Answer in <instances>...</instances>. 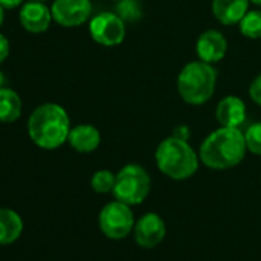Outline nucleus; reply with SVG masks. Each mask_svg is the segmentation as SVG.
Returning a JSON list of instances; mask_svg holds the SVG:
<instances>
[{
    "label": "nucleus",
    "mask_w": 261,
    "mask_h": 261,
    "mask_svg": "<svg viewBox=\"0 0 261 261\" xmlns=\"http://www.w3.org/2000/svg\"><path fill=\"white\" fill-rule=\"evenodd\" d=\"M100 142H101L100 130L95 126L86 124V123L71 127L69 136H68L69 146L80 154L94 152L100 146Z\"/></svg>",
    "instance_id": "13"
},
{
    "label": "nucleus",
    "mask_w": 261,
    "mask_h": 261,
    "mask_svg": "<svg viewBox=\"0 0 261 261\" xmlns=\"http://www.w3.org/2000/svg\"><path fill=\"white\" fill-rule=\"evenodd\" d=\"M250 4H253V5H256V7H259L261 8V0H249Z\"/></svg>",
    "instance_id": "27"
},
{
    "label": "nucleus",
    "mask_w": 261,
    "mask_h": 261,
    "mask_svg": "<svg viewBox=\"0 0 261 261\" xmlns=\"http://www.w3.org/2000/svg\"><path fill=\"white\" fill-rule=\"evenodd\" d=\"M8 56H10V40L4 34H0V63H4Z\"/></svg>",
    "instance_id": "22"
},
{
    "label": "nucleus",
    "mask_w": 261,
    "mask_h": 261,
    "mask_svg": "<svg viewBox=\"0 0 261 261\" xmlns=\"http://www.w3.org/2000/svg\"><path fill=\"white\" fill-rule=\"evenodd\" d=\"M22 98L11 88L0 89V121L14 123L22 115Z\"/></svg>",
    "instance_id": "16"
},
{
    "label": "nucleus",
    "mask_w": 261,
    "mask_h": 261,
    "mask_svg": "<svg viewBox=\"0 0 261 261\" xmlns=\"http://www.w3.org/2000/svg\"><path fill=\"white\" fill-rule=\"evenodd\" d=\"M217 69L212 63L195 60L188 63L178 74L177 89L185 103L192 106L204 105L215 92Z\"/></svg>",
    "instance_id": "4"
},
{
    "label": "nucleus",
    "mask_w": 261,
    "mask_h": 261,
    "mask_svg": "<svg viewBox=\"0 0 261 261\" xmlns=\"http://www.w3.org/2000/svg\"><path fill=\"white\" fill-rule=\"evenodd\" d=\"M114 185H115V174H112L108 169L97 171L91 178V188L97 194H109V192H112Z\"/></svg>",
    "instance_id": "18"
},
{
    "label": "nucleus",
    "mask_w": 261,
    "mask_h": 261,
    "mask_svg": "<svg viewBox=\"0 0 261 261\" xmlns=\"http://www.w3.org/2000/svg\"><path fill=\"white\" fill-rule=\"evenodd\" d=\"M195 51L198 60H203L206 63H217L226 56L227 40L220 31L207 30L197 39Z\"/></svg>",
    "instance_id": "11"
},
{
    "label": "nucleus",
    "mask_w": 261,
    "mask_h": 261,
    "mask_svg": "<svg viewBox=\"0 0 261 261\" xmlns=\"http://www.w3.org/2000/svg\"><path fill=\"white\" fill-rule=\"evenodd\" d=\"M151 192V177L140 165H126L115 174L114 197L115 200L136 206L143 203Z\"/></svg>",
    "instance_id": "5"
},
{
    "label": "nucleus",
    "mask_w": 261,
    "mask_h": 261,
    "mask_svg": "<svg viewBox=\"0 0 261 261\" xmlns=\"http://www.w3.org/2000/svg\"><path fill=\"white\" fill-rule=\"evenodd\" d=\"M89 34L101 46H117L124 40L126 23L117 13H100L89 20Z\"/></svg>",
    "instance_id": "7"
},
{
    "label": "nucleus",
    "mask_w": 261,
    "mask_h": 261,
    "mask_svg": "<svg viewBox=\"0 0 261 261\" xmlns=\"http://www.w3.org/2000/svg\"><path fill=\"white\" fill-rule=\"evenodd\" d=\"M100 230L111 240H121L134 230L136 218L129 204L114 200L105 204L98 214Z\"/></svg>",
    "instance_id": "6"
},
{
    "label": "nucleus",
    "mask_w": 261,
    "mask_h": 261,
    "mask_svg": "<svg viewBox=\"0 0 261 261\" xmlns=\"http://www.w3.org/2000/svg\"><path fill=\"white\" fill-rule=\"evenodd\" d=\"M71 121L66 109L57 103L37 106L28 118V136L42 149H57L68 142Z\"/></svg>",
    "instance_id": "2"
},
{
    "label": "nucleus",
    "mask_w": 261,
    "mask_h": 261,
    "mask_svg": "<svg viewBox=\"0 0 261 261\" xmlns=\"http://www.w3.org/2000/svg\"><path fill=\"white\" fill-rule=\"evenodd\" d=\"M155 163L162 174L181 181L191 178L198 171L200 157L188 140L171 136L157 146Z\"/></svg>",
    "instance_id": "3"
},
{
    "label": "nucleus",
    "mask_w": 261,
    "mask_h": 261,
    "mask_svg": "<svg viewBox=\"0 0 261 261\" xmlns=\"http://www.w3.org/2000/svg\"><path fill=\"white\" fill-rule=\"evenodd\" d=\"M174 136H175V137H180V139L188 140V139H189V129H188L186 126H178V127L174 130Z\"/></svg>",
    "instance_id": "24"
},
{
    "label": "nucleus",
    "mask_w": 261,
    "mask_h": 261,
    "mask_svg": "<svg viewBox=\"0 0 261 261\" xmlns=\"http://www.w3.org/2000/svg\"><path fill=\"white\" fill-rule=\"evenodd\" d=\"M4 20H5V8L0 5V27H2Z\"/></svg>",
    "instance_id": "25"
},
{
    "label": "nucleus",
    "mask_w": 261,
    "mask_h": 261,
    "mask_svg": "<svg viewBox=\"0 0 261 261\" xmlns=\"http://www.w3.org/2000/svg\"><path fill=\"white\" fill-rule=\"evenodd\" d=\"M23 232L22 217L8 207H0V246L16 243Z\"/></svg>",
    "instance_id": "15"
},
{
    "label": "nucleus",
    "mask_w": 261,
    "mask_h": 261,
    "mask_svg": "<svg viewBox=\"0 0 261 261\" xmlns=\"http://www.w3.org/2000/svg\"><path fill=\"white\" fill-rule=\"evenodd\" d=\"M117 14L126 22V20H137L142 17V5L139 0H120L117 5Z\"/></svg>",
    "instance_id": "19"
},
{
    "label": "nucleus",
    "mask_w": 261,
    "mask_h": 261,
    "mask_svg": "<svg viewBox=\"0 0 261 261\" xmlns=\"http://www.w3.org/2000/svg\"><path fill=\"white\" fill-rule=\"evenodd\" d=\"M23 4H25L23 0H0V5H2L5 10H14V8L22 7Z\"/></svg>",
    "instance_id": "23"
},
{
    "label": "nucleus",
    "mask_w": 261,
    "mask_h": 261,
    "mask_svg": "<svg viewBox=\"0 0 261 261\" xmlns=\"http://www.w3.org/2000/svg\"><path fill=\"white\" fill-rule=\"evenodd\" d=\"M5 82H7V79H5V74L0 71V89L2 88H5Z\"/></svg>",
    "instance_id": "26"
},
{
    "label": "nucleus",
    "mask_w": 261,
    "mask_h": 261,
    "mask_svg": "<svg viewBox=\"0 0 261 261\" xmlns=\"http://www.w3.org/2000/svg\"><path fill=\"white\" fill-rule=\"evenodd\" d=\"M244 139L247 151L255 155H261V121H256L247 127L244 133Z\"/></svg>",
    "instance_id": "20"
},
{
    "label": "nucleus",
    "mask_w": 261,
    "mask_h": 261,
    "mask_svg": "<svg viewBox=\"0 0 261 261\" xmlns=\"http://www.w3.org/2000/svg\"><path fill=\"white\" fill-rule=\"evenodd\" d=\"M53 19L63 28H75L86 23L92 14L91 0H54Z\"/></svg>",
    "instance_id": "8"
},
{
    "label": "nucleus",
    "mask_w": 261,
    "mask_h": 261,
    "mask_svg": "<svg viewBox=\"0 0 261 261\" xmlns=\"http://www.w3.org/2000/svg\"><path fill=\"white\" fill-rule=\"evenodd\" d=\"M249 95H250V98H252V101L255 105L261 106V74H258L252 80V83L249 86Z\"/></svg>",
    "instance_id": "21"
},
{
    "label": "nucleus",
    "mask_w": 261,
    "mask_h": 261,
    "mask_svg": "<svg viewBox=\"0 0 261 261\" xmlns=\"http://www.w3.org/2000/svg\"><path fill=\"white\" fill-rule=\"evenodd\" d=\"M37 2H46V0H37Z\"/></svg>",
    "instance_id": "28"
},
{
    "label": "nucleus",
    "mask_w": 261,
    "mask_h": 261,
    "mask_svg": "<svg viewBox=\"0 0 261 261\" xmlns=\"http://www.w3.org/2000/svg\"><path fill=\"white\" fill-rule=\"evenodd\" d=\"M136 243L145 249L157 247L166 237V224L163 218L155 212H148L142 215L134 226Z\"/></svg>",
    "instance_id": "9"
},
{
    "label": "nucleus",
    "mask_w": 261,
    "mask_h": 261,
    "mask_svg": "<svg viewBox=\"0 0 261 261\" xmlns=\"http://www.w3.org/2000/svg\"><path fill=\"white\" fill-rule=\"evenodd\" d=\"M249 0H212L214 17L226 27L240 23L249 11Z\"/></svg>",
    "instance_id": "14"
},
{
    "label": "nucleus",
    "mask_w": 261,
    "mask_h": 261,
    "mask_svg": "<svg viewBox=\"0 0 261 261\" xmlns=\"http://www.w3.org/2000/svg\"><path fill=\"white\" fill-rule=\"evenodd\" d=\"M247 152L244 133L240 127L220 126L200 146V162L211 169L223 171L240 165Z\"/></svg>",
    "instance_id": "1"
},
{
    "label": "nucleus",
    "mask_w": 261,
    "mask_h": 261,
    "mask_svg": "<svg viewBox=\"0 0 261 261\" xmlns=\"http://www.w3.org/2000/svg\"><path fill=\"white\" fill-rule=\"evenodd\" d=\"M215 117L220 126L240 127L246 121V105L240 97L227 95L218 101Z\"/></svg>",
    "instance_id": "12"
},
{
    "label": "nucleus",
    "mask_w": 261,
    "mask_h": 261,
    "mask_svg": "<svg viewBox=\"0 0 261 261\" xmlns=\"http://www.w3.org/2000/svg\"><path fill=\"white\" fill-rule=\"evenodd\" d=\"M19 20L22 27L33 34H42L48 31L53 19L51 8L45 5V2H37V0H30L20 7Z\"/></svg>",
    "instance_id": "10"
},
{
    "label": "nucleus",
    "mask_w": 261,
    "mask_h": 261,
    "mask_svg": "<svg viewBox=\"0 0 261 261\" xmlns=\"http://www.w3.org/2000/svg\"><path fill=\"white\" fill-rule=\"evenodd\" d=\"M240 33L252 40L261 39V11H247L240 20Z\"/></svg>",
    "instance_id": "17"
}]
</instances>
